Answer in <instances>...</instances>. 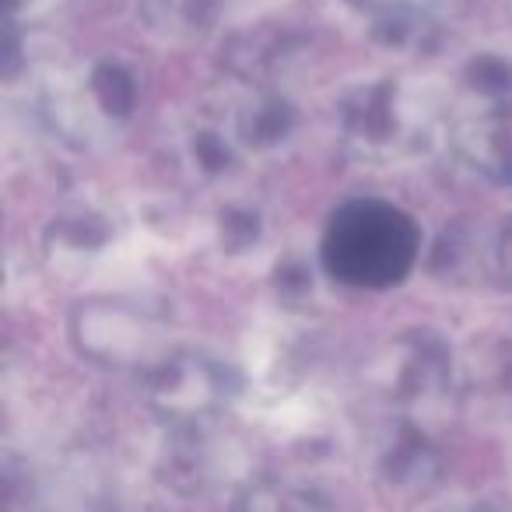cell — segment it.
I'll use <instances>...</instances> for the list:
<instances>
[{
	"label": "cell",
	"instance_id": "obj_2",
	"mask_svg": "<svg viewBox=\"0 0 512 512\" xmlns=\"http://www.w3.org/2000/svg\"><path fill=\"white\" fill-rule=\"evenodd\" d=\"M463 144L470 148V155L481 158L484 165H512V109L505 116H481L467 127Z\"/></svg>",
	"mask_w": 512,
	"mask_h": 512
},
{
	"label": "cell",
	"instance_id": "obj_1",
	"mask_svg": "<svg viewBox=\"0 0 512 512\" xmlns=\"http://www.w3.org/2000/svg\"><path fill=\"white\" fill-rule=\"evenodd\" d=\"M414 228L404 214L379 204H351L334 218L327 264L355 285H390L411 267Z\"/></svg>",
	"mask_w": 512,
	"mask_h": 512
}]
</instances>
